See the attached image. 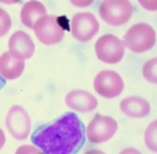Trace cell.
Listing matches in <instances>:
<instances>
[{"label": "cell", "mask_w": 157, "mask_h": 154, "mask_svg": "<svg viewBox=\"0 0 157 154\" xmlns=\"http://www.w3.org/2000/svg\"><path fill=\"white\" fill-rule=\"evenodd\" d=\"M45 7L37 1H30L26 2L21 11V20L22 24L29 28L33 29L38 20L46 16Z\"/></svg>", "instance_id": "5bb4252c"}, {"label": "cell", "mask_w": 157, "mask_h": 154, "mask_svg": "<svg viewBox=\"0 0 157 154\" xmlns=\"http://www.w3.org/2000/svg\"><path fill=\"white\" fill-rule=\"evenodd\" d=\"M25 62L15 58L9 52L0 56V73L7 79H16L22 74Z\"/></svg>", "instance_id": "4fadbf2b"}, {"label": "cell", "mask_w": 157, "mask_h": 154, "mask_svg": "<svg viewBox=\"0 0 157 154\" xmlns=\"http://www.w3.org/2000/svg\"><path fill=\"white\" fill-rule=\"evenodd\" d=\"M5 141H6V138L5 136L4 133L2 130L0 129V150L4 145Z\"/></svg>", "instance_id": "ffe728a7"}, {"label": "cell", "mask_w": 157, "mask_h": 154, "mask_svg": "<svg viewBox=\"0 0 157 154\" xmlns=\"http://www.w3.org/2000/svg\"><path fill=\"white\" fill-rule=\"evenodd\" d=\"M120 154H142L140 151L134 148H127L122 150Z\"/></svg>", "instance_id": "d6986e66"}, {"label": "cell", "mask_w": 157, "mask_h": 154, "mask_svg": "<svg viewBox=\"0 0 157 154\" xmlns=\"http://www.w3.org/2000/svg\"><path fill=\"white\" fill-rule=\"evenodd\" d=\"M66 105L72 110L80 113L93 111L98 106V101L94 96L83 90H73L65 98Z\"/></svg>", "instance_id": "8fae6325"}, {"label": "cell", "mask_w": 157, "mask_h": 154, "mask_svg": "<svg viewBox=\"0 0 157 154\" xmlns=\"http://www.w3.org/2000/svg\"><path fill=\"white\" fill-rule=\"evenodd\" d=\"M6 83V81H5L4 79H3L1 75H0V88H2L5 85V84Z\"/></svg>", "instance_id": "7402d4cb"}, {"label": "cell", "mask_w": 157, "mask_h": 154, "mask_svg": "<svg viewBox=\"0 0 157 154\" xmlns=\"http://www.w3.org/2000/svg\"><path fill=\"white\" fill-rule=\"evenodd\" d=\"M94 87L100 96L112 99L121 94L124 83L121 77L116 71L103 70L96 75Z\"/></svg>", "instance_id": "ba28073f"}, {"label": "cell", "mask_w": 157, "mask_h": 154, "mask_svg": "<svg viewBox=\"0 0 157 154\" xmlns=\"http://www.w3.org/2000/svg\"><path fill=\"white\" fill-rule=\"evenodd\" d=\"M143 74L149 82L157 83V59H151L145 63Z\"/></svg>", "instance_id": "2e32d148"}, {"label": "cell", "mask_w": 157, "mask_h": 154, "mask_svg": "<svg viewBox=\"0 0 157 154\" xmlns=\"http://www.w3.org/2000/svg\"><path fill=\"white\" fill-rule=\"evenodd\" d=\"M95 49L98 59L110 64L119 62L124 55L123 42L111 34L103 35L99 38L95 43Z\"/></svg>", "instance_id": "5b68a950"}, {"label": "cell", "mask_w": 157, "mask_h": 154, "mask_svg": "<svg viewBox=\"0 0 157 154\" xmlns=\"http://www.w3.org/2000/svg\"><path fill=\"white\" fill-rule=\"evenodd\" d=\"M12 25L10 16L4 9L0 8V37L7 33Z\"/></svg>", "instance_id": "e0dca14e"}, {"label": "cell", "mask_w": 157, "mask_h": 154, "mask_svg": "<svg viewBox=\"0 0 157 154\" xmlns=\"http://www.w3.org/2000/svg\"><path fill=\"white\" fill-rule=\"evenodd\" d=\"M71 29L76 39L80 41H88L98 32L99 22L93 14L80 13L73 18Z\"/></svg>", "instance_id": "9c48e42d"}, {"label": "cell", "mask_w": 157, "mask_h": 154, "mask_svg": "<svg viewBox=\"0 0 157 154\" xmlns=\"http://www.w3.org/2000/svg\"><path fill=\"white\" fill-rule=\"evenodd\" d=\"M6 123L9 133L17 140H24L29 136L31 121L28 113L21 106L15 105L9 109Z\"/></svg>", "instance_id": "52a82bcc"}, {"label": "cell", "mask_w": 157, "mask_h": 154, "mask_svg": "<svg viewBox=\"0 0 157 154\" xmlns=\"http://www.w3.org/2000/svg\"><path fill=\"white\" fill-rule=\"evenodd\" d=\"M117 129L118 124L113 118L97 114L87 127V138L93 143L106 142L114 135Z\"/></svg>", "instance_id": "8992f818"}, {"label": "cell", "mask_w": 157, "mask_h": 154, "mask_svg": "<svg viewBox=\"0 0 157 154\" xmlns=\"http://www.w3.org/2000/svg\"><path fill=\"white\" fill-rule=\"evenodd\" d=\"M32 142L44 154H77L85 142V127L78 116L67 112L36 130Z\"/></svg>", "instance_id": "6da1fadb"}, {"label": "cell", "mask_w": 157, "mask_h": 154, "mask_svg": "<svg viewBox=\"0 0 157 154\" xmlns=\"http://www.w3.org/2000/svg\"><path fill=\"white\" fill-rule=\"evenodd\" d=\"M61 17L44 16L40 18L33 29L40 41L46 45H53L62 40L65 34V26Z\"/></svg>", "instance_id": "3957f363"}, {"label": "cell", "mask_w": 157, "mask_h": 154, "mask_svg": "<svg viewBox=\"0 0 157 154\" xmlns=\"http://www.w3.org/2000/svg\"><path fill=\"white\" fill-rule=\"evenodd\" d=\"M120 108L128 117L141 118L146 117L150 112V105L144 99L138 96H129L120 103Z\"/></svg>", "instance_id": "7c38bea8"}, {"label": "cell", "mask_w": 157, "mask_h": 154, "mask_svg": "<svg viewBox=\"0 0 157 154\" xmlns=\"http://www.w3.org/2000/svg\"><path fill=\"white\" fill-rule=\"evenodd\" d=\"M16 154H44L34 146L23 145L18 147Z\"/></svg>", "instance_id": "ac0fdd59"}, {"label": "cell", "mask_w": 157, "mask_h": 154, "mask_svg": "<svg viewBox=\"0 0 157 154\" xmlns=\"http://www.w3.org/2000/svg\"><path fill=\"white\" fill-rule=\"evenodd\" d=\"M9 53L19 60L29 59L33 55L35 45L29 34L23 31L14 33L9 41Z\"/></svg>", "instance_id": "30bf717a"}, {"label": "cell", "mask_w": 157, "mask_h": 154, "mask_svg": "<svg viewBox=\"0 0 157 154\" xmlns=\"http://www.w3.org/2000/svg\"><path fill=\"white\" fill-rule=\"evenodd\" d=\"M85 154H106L104 153L102 151H99L98 150H90L88 151H87L86 152Z\"/></svg>", "instance_id": "44dd1931"}, {"label": "cell", "mask_w": 157, "mask_h": 154, "mask_svg": "<svg viewBox=\"0 0 157 154\" xmlns=\"http://www.w3.org/2000/svg\"><path fill=\"white\" fill-rule=\"evenodd\" d=\"M133 13V7L126 0L103 1L99 6V14L106 23L120 26L126 23Z\"/></svg>", "instance_id": "277c9868"}, {"label": "cell", "mask_w": 157, "mask_h": 154, "mask_svg": "<svg viewBox=\"0 0 157 154\" xmlns=\"http://www.w3.org/2000/svg\"><path fill=\"white\" fill-rule=\"evenodd\" d=\"M145 143L150 150L157 152V121L149 125L145 134Z\"/></svg>", "instance_id": "9a60e30c"}, {"label": "cell", "mask_w": 157, "mask_h": 154, "mask_svg": "<svg viewBox=\"0 0 157 154\" xmlns=\"http://www.w3.org/2000/svg\"><path fill=\"white\" fill-rule=\"evenodd\" d=\"M125 45L134 53H141L151 49L155 42V33L145 23L132 26L125 34Z\"/></svg>", "instance_id": "7a4b0ae2"}]
</instances>
